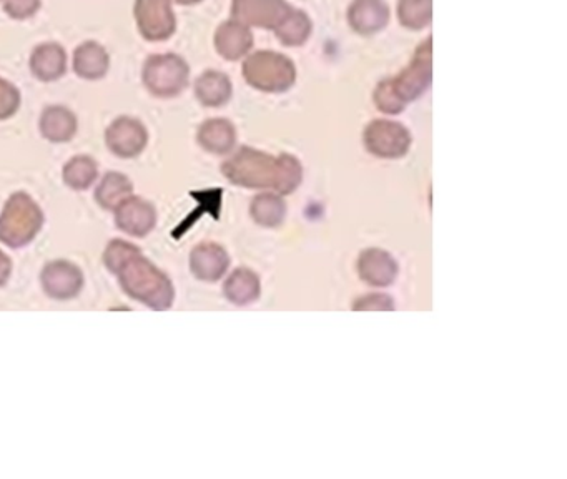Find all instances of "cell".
<instances>
[{
	"instance_id": "1",
	"label": "cell",
	"mask_w": 567,
	"mask_h": 479,
	"mask_svg": "<svg viewBox=\"0 0 567 479\" xmlns=\"http://www.w3.org/2000/svg\"><path fill=\"white\" fill-rule=\"evenodd\" d=\"M223 177L237 187L273 190L290 195L303 182V167L295 155L265 154L252 147L238 149L222 163Z\"/></svg>"
},
{
	"instance_id": "2",
	"label": "cell",
	"mask_w": 567,
	"mask_h": 479,
	"mask_svg": "<svg viewBox=\"0 0 567 479\" xmlns=\"http://www.w3.org/2000/svg\"><path fill=\"white\" fill-rule=\"evenodd\" d=\"M431 37L416 49L410 65L400 74L390 79L381 80L376 85L373 102L376 109L386 115H398L406 105L420 99L431 85L433 79V59H431Z\"/></svg>"
},
{
	"instance_id": "3",
	"label": "cell",
	"mask_w": 567,
	"mask_h": 479,
	"mask_svg": "<svg viewBox=\"0 0 567 479\" xmlns=\"http://www.w3.org/2000/svg\"><path fill=\"white\" fill-rule=\"evenodd\" d=\"M119 287L127 297L153 312H167L175 302V287L167 273L142 253L132 258L119 273Z\"/></svg>"
},
{
	"instance_id": "4",
	"label": "cell",
	"mask_w": 567,
	"mask_h": 479,
	"mask_svg": "<svg viewBox=\"0 0 567 479\" xmlns=\"http://www.w3.org/2000/svg\"><path fill=\"white\" fill-rule=\"evenodd\" d=\"M44 223V210L29 193H12L0 210V243L12 250L27 247L39 237Z\"/></svg>"
},
{
	"instance_id": "5",
	"label": "cell",
	"mask_w": 567,
	"mask_h": 479,
	"mask_svg": "<svg viewBox=\"0 0 567 479\" xmlns=\"http://www.w3.org/2000/svg\"><path fill=\"white\" fill-rule=\"evenodd\" d=\"M243 79L265 94H283L296 82L293 60L273 50H258L243 60Z\"/></svg>"
},
{
	"instance_id": "6",
	"label": "cell",
	"mask_w": 567,
	"mask_h": 479,
	"mask_svg": "<svg viewBox=\"0 0 567 479\" xmlns=\"http://www.w3.org/2000/svg\"><path fill=\"white\" fill-rule=\"evenodd\" d=\"M143 87L157 99H173L187 89L190 65L180 55L153 54L145 59L142 69Z\"/></svg>"
},
{
	"instance_id": "7",
	"label": "cell",
	"mask_w": 567,
	"mask_h": 479,
	"mask_svg": "<svg viewBox=\"0 0 567 479\" xmlns=\"http://www.w3.org/2000/svg\"><path fill=\"white\" fill-rule=\"evenodd\" d=\"M363 144L378 159L396 160L410 152L413 139L410 130L400 122L373 120L363 132Z\"/></svg>"
},
{
	"instance_id": "8",
	"label": "cell",
	"mask_w": 567,
	"mask_h": 479,
	"mask_svg": "<svg viewBox=\"0 0 567 479\" xmlns=\"http://www.w3.org/2000/svg\"><path fill=\"white\" fill-rule=\"evenodd\" d=\"M84 272L69 260H52L40 272L42 292L55 302H69L84 290Z\"/></svg>"
},
{
	"instance_id": "9",
	"label": "cell",
	"mask_w": 567,
	"mask_h": 479,
	"mask_svg": "<svg viewBox=\"0 0 567 479\" xmlns=\"http://www.w3.org/2000/svg\"><path fill=\"white\" fill-rule=\"evenodd\" d=\"M134 17L140 35L148 42L168 40L177 30L170 0H135Z\"/></svg>"
},
{
	"instance_id": "10",
	"label": "cell",
	"mask_w": 567,
	"mask_h": 479,
	"mask_svg": "<svg viewBox=\"0 0 567 479\" xmlns=\"http://www.w3.org/2000/svg\"><path fill=\"white\" fill-rule=\"evenodd\" d=\"M107 149L122 160L137 159L148 145V130L135 117L122 115L105 130Z\"/></svg>"
},
{
	"instance_id": "11",
	"label": "cell",
	"mask_w": 567,
	"mask_h": 479,
	"mask_svg": "<svg viewBox=\"0 0 567 479\" xmlns=\"http://www.w3.org/2000/svg\"><path fill=\"white\" fill-rule=\"evenodd\" d=\"M157 208L147 198L130 195L114 210L115 227L130 238H145L157 227Z\"/></svg>"
},
{
	"instance_id": "12",
	"label": "cell",
	"mask_w": 567,
	"mask_h": 479,
	"mask_svg": "<svg viewBox=\"0 0 567 479\" xmlns=\"http://www.w3.org/2000/svg\"><path fill=\"white\" fill-rule=\"evenodd\" d=\"M291 9L286 0H233L232 19L250 29L275 30Z\"/></svg>"
},
{
	"instance_id": "13",
	"label": "cell",
	"mask_w": 567,
	"mask_h": 479,
	"mask_svg": "<svg viewBox=\"0 0 567 479\" xmlns=\"http://www.w3.org/2000/svg\"><path fill=\"white\" fill-rule=\"evenodd\" d=\"M190 272L200 282L215 283L225 277L230 267L227 250L213 242L198 243L190 253Z\"/></svg>"
},
{
	"instance_id": "14",
	"label": "cell",
	"mask_w": 567,
	"mask_h": 479,
	"mask_svg": "<svg viewBox=\"0 0 567 479\" xmlns=\"http://www.w3.org/2000/svg\"><path fill=\"white\" fill-rule=\"evenodd\" d=\"M356 268L361 280L371 287H390L398 277V262L381 248L363 250L358 257Z\"/></svg>"
},
{
	"instance_id": "15",
	"label": "cell",
	"mask_w": 567,
	"mask_h": 479,
	"mask_svg": "<svg viewBox=\"0 0 567 479\" xmlns=\"http://www.w3.org/2000/svg\"><path fill=\"white\" fill-rule=\"evenodd\" d=\"M390 5L385 0H353L348 9V24L356 34H378L390 24Z\"/></svg>"
},
{
	"instance_id": "16",
	"label": "cell",
	"mask_w": 567,
	"mask_h": 479,
	"mask_svg": "<svg viewBox=\"0 0 567 479\" xmlns=\"http://www.w3.org/2000/svg\"><path fill=\"white\" fill-rule=\"evenodd\" d=\"M253 40L255 37L250 27L230 19L218 25L213 42L220 57L230 62H237L245 59L252 52Z\"/></svg>"
},
{
	"instance_id": "17",
	"label": "cell",
	"mask_w": 567,
	"mask_h": 479,
	"mask_svg": "<svg viewBox=\"0 0 567 479\" xmlns=\"http://www.w3.org/2000/svg\"><path fill=\"white\" fill-rule=\"evenodd\" d=\"M29 67L32 75L40 82H57L67 74V52L57 42H44L32 50Z\"/></svg>"
},
{
	"instance_id": "18",
	"label": "cell",
	"mask_w": 567,
	"mask_h": 479,
	"mask_svg": "<svg viewBox=\"0 0 567 479\" xmlns=\"http://www.w3.org/2000/svg\"><path fill=\"white\" fill-rule=\"evenodd\" d=\"M79 130V120L65 105H49L40 114L39 132L50 144H69Z\"/></svg>"
},
{
	"instance_id": "19",
	"label": "cell",
	"mask_w": 567,
	"mask_h": 479,
	"mask_svg": "<svg viewBox=\"0 0 567 479\" xmlns=\"http://www.w3.org/2000/svg\"><path fill=\"white\" fill-rule=\"evenodd\" d=\"M197 142L205 152L227 155L237 145V129L227 119H208L197 130Z\"/></svg>"
},
{
	"instance_id": "20",
	"label": "cell",
	"mask_w": 567,
	"mask_h": 479,
	"mask_svg": "<svg viewBox=\"0 0 567 479\" xmlns=\"http://www.w3.org/2000/svg\"><path fill=\"white\" fill-rule=\"evenodd\" d=\"M74 72L80 79L95 82L104 79L110 70V55L104 45L95 40L80 44L74 52Z\"/></svg>"
},
{
	"instance_id": "21",
	"label": "cell",
	"mask_w": 567,
	"mask_h": 479,
	"mask_svg": "<svg viewBox=\"0 0 567 479\" xmlns=\"http://www.w3.org/2000/svg\"><path fill=\"white\" fill-rule=\"evenodd\" d=\"M195 97L203 107L220 109L232 99V80L218 70H207L195 80Z\"/></svg>"
},
{
	"instance_id": "22",
	"label": "cell",
	"mask_w": 567,
	"mask_h": 479,
	"mask_svg": "<svg viewBox=\"0 0 567 479\" xmlns=\"http://www.w3.org/2000/svg\"><path fill=\"white\" fill-rule=\"evenodd\" d=\"M262 293V283L250 268H237L223 283V295L237 307H247L257 302Z\"/></svg>"
},
{
	"instance_id": "23",
	"label": "cell",
	"mask_w": 567,
	"mask_h": 479,
	"mask_svg": "<svg viewBox=\"0 0 567 479\" xmlns=\"http://www.w3.org/2000/svg\"><path fill=\"white\" fill-rule=\"evenodd\" d=\"M134 195V183L120 172H107L95 187L94 198L102 210L114 212L125 198Z\"/></svg>"
},
{
	"instance_id": "24",
	"label": "cell",
	"mask_w": 567,
	"mask_h": 479,
	"mask_svg": "<svg viewBox=\"0 0 567 479\" xmlns=\"http://www.w3.org/2000/svg\"><path fill=\"white\" fill-rule=\"evenodd\" d=\"M62 180L74 192H85L99 180V163L90 155H75L62 168Z\"/></svg>"
},
{
	"instance_id": "25",
	"label": "cell",
	"mask_w": 567,
	"mask_h": 479,
	"mask_svg": "<svg viewBox=\"0 0 567 479\" xmlns=\"http://www.w3.org/2000/svg\"><path fill=\"white\" fill-rule=\"evenodd\" d=\"M250 215L260 227L277 228L286 217V203L278 193H260L253 197Z\"/></svg>"
},
{
	"instance_id": "26",
	"label": "cell",
	"mask_w": 567,
	"mask_h": 479,
	"mask_svg": "<svg viewBox=\"0 0 567 479\" xmlns=\"http://www.w3.org/2000/svg\"><path fill=\"white\" fill-rule=\"evenodd\" d=\"M311 30L313 24L308 14L303 10L291 9L273 32L286 47H300L310 39Z\"/></svg>"
},
{
	"instance_id": "27",
	"label": "cell",
	"mask_w": 567,
	"mask_h": 479,
	"mask_svg": "<svg viewBox=\"0 0 567 479\" xmlns=\"http://www.w3.org/2000/svg\"><path fill=\"white\" fill-rule=\"evenodd\" d=\"M433 19V0H400L398 20L406 29L421 30Z\"/></svg>"
},
{
	"instance_id": "28",
	"label": "cell",
	"mask_w": 567,
	"mask_h": 479,
	"mask_svg": "<svg viewBox=\"0 0 567 479\" xmlns=\"http://www.w3.org/2000/svg\"><path fill=\"white\" fill-rule=\"evenodd\" d=\"M140 253H142V250L135 243L127 242L122 238H114L107 243L104 255H102V262H104L105 268L117 277V273Z\"/></svg>"
},
{
	"instance_id": "29",
	"label": "cell",
	"mask_w": 567,
	"mask_h": 479,
	"mask_svg": "<svg viewBox=\"0 0 567 479\" xmlns=\"http://www.w3.org/2000/svg\"><path fill=\"white\" fill-rule=\"evenodd\" d=\"M20 90L9 80L0 77V120H9L20 109Z\"/></svg>"
},
{
	"instance_id": "30",
	"label": "cell",
	"mask_w": 567,
	"mask_h": 479,
	"mask_svg": "<svg viewBox=\"0 0 567 479\" xmlns=\"http://www.w3.org/2000/svg\"><path fill=\"white\" fill-rule=\"evenodd\" d=\"M2 2H4L5 14L14 20L32 19L42 7V0H2Z\"/></svg>"
},
{
	"instance_id": "31",
	"label": "cell",
	"mask_w": 567,
	"mask_h": 479,
	"mask_svg": "<svg viewBox=\"0 0 567 479\" xmlns=\"http://www.w3.org/2000/svg\"><path fill=\"white\" fill-rule=\"evenodd\" d=\"M353 310H358V312H366V310H376V312L395 310V300L390 295H385V293H371V295L358 298L353 303Z\"/></svg>"
},
{
	"instance_id": "32",
	"label": "cell",
	"mask_w": 567,
	"mask_h": 479,
	"mask_svg": "<svg viewBox=\"0 0 567 479\" xmlns=\"http://www.w3.org/2000/svg\"><path fill=\"white\" fill-rule=\"evenodd\" d=\"M14 272V263L7 253L0 250V288L5 287L9 283L10 277Z\"/></svg>"
},
{
	"instance_id": "33",
	"label": "cell",
	"mask_w": 567,
	"mask_h": 479,
	"mask_svg": "<svg viewBox=\"0 0 567 479\" xmlns=\"http://www.w3.org/2000/svg\"><path fill=\"white\" fill-rule=\"evenodd\" d=\"M170 2H172V4L178 5H195L200 4L202 0H170Z\"/></svg>"
},
{
	"instance_id": "34",
	"label": "cell",
	"mask_w": 567,
	"mask_h": 479,
	"mask_svg": "<svg viewBox=\"0 0 567 479\" xmlns=\"http://www.w3.org/2000/svg\"><path fill=\"white\" fill-rule=\"evenodd\" d=\"M0 2H2V0H0Z\"/></svg>"
}]
</instances>
